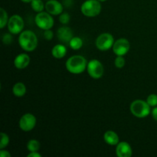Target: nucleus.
<instances>
[{
  "instance_id": "f257e3e1",
  "label": "nucleus",
  "mask_w": 157,
  "mask_h": 157,
  "mask_svg": "<svg viewBox=\"0 0 157 157\" xmlns=\"http://www.w3.org/2000/svg\"><path fill=\"white\" fill-rule=\"evenodd\" d=\"M87 61L84 56L79 55H73L66 61L65 67L67 71L73 75H80L87 70Z\"/></svg>"
},
{
  "instance_id": "f03ea898",
  "label": "nucleus",
  "mask_w": 157,
  "mask_h": 157,
  "mask_svg": "<svg viewBox=\"0 0 157 157\" xmlns=\"http://www.w3.org/2000/svg\"><path fill=\"white\" fill-rule=\"evenodd\" d=\"M18 44L20 47L25 52H33L38 47V37L32 31H22L18 37Z\"/></svg>"
},
{
  "instance_id": "7ed1b4c3",
  "label": "nucleus",
  "mask_w": 157,
  "mask_h": 157,
  "mask_svg": "<svg viewBox=\"0 0 157 157\" xmlns=\"http://www.w3.org/2000/svg\"><path fill=\"white\" fill-rule=\"evenodd\" d=\"M147 101L135 100L131 103L130 107V112L137 118H145L150 114L151 108Z\"/></svg>"
},
{
  "instance_id": "20e7f679",
  "label": "nucleus",
  "mask_w": 157,
  "mask_h": 157,
  "mask_svg": "<svg viewBox=\"0 0 157 157\" xmlns=\"http://www.w3.org/2000/svg\"><path fill=\"white\" fill-rule=\"evenodd\" d=\"M101 2L98 0H86L82 3L81 11L82 14L88 18L96 17L101 13Z\"/></svg>"
},
{
  "instance_id": "39448f33",
  "label": "nucleus",
  "mask_w": 157,
  "mask_h": 157,
  "mask_svg": "<svg viewBox=\"0 0 157 157\" xmlns=\"http://www.w3.org/2000/svg\"><path fill=\"white\" fill-rule=\"evenodd\" d=\"M35 22L36 25L42 30L51 29L55 24L52 15H51L48 12H44V11L39 12V13H37L35 17Z\"/></svg>"
},
{
  "instance_id": "423d86ee",
  "label": "nucleus",
  "mask_w": 157,
  "mask_h": 157,
  "mask_svg": "<svg viewBox=\"0 0 157 157\" xmlns=\"http://www.w3.org/2000/svg\"><path fill=\"white\" fill-rule=\"evenodd\" d=\"M114 41V38L111 34L108 32H104V33L101 34L97 38L95 41V45L97 48L99 49L100 51L105 52L113 48Z\"/></svg>"
},
{
  "instance_id": "0eeeda50",
  "label": "nucleus",
  "mask_w": 157,
  "mask_h": 157,
  "mask_svg": "<svg viewBox=\"0 0 157 157\" xmlns=\"http://www.w3.org/2000/svg\"><path fill=\"white\" fill-rule=\"evenodd\" d=\"M87 71L93 79H100L104 74V65L98 60L92 59L87 63Z\"/></svg>"
},
{
  "instance_id": "6e6552de",
  "label": "nucleus",
  "mask_w": 157,
  "mask_h": 157,
  "mask_svg": "<svg viewBox=\"0 0 157 157\" xmlns=\"http://www.w3.org/2000/svg\"><path fill=\"white\" fill-rule=\"evenodd\" d=\"M25 26V22L23 18L19 15H12L9 18V22H8L7 27L8 30L12 35H18L23 31Z\"/></svg>"
},
{
  "instance_id": "1a4fd4ad",
  "label": "nucleus",
  "mask_w": 157,
  "mask_h": 157,
  "mask_svg": "<svg viewBox=\"0 0 157 157\" xmlns=\"http://www.w3.org/2000/svg\"><path fill=\"white\" fill-rule=\"evenodd\" d=\"M37 120L35 115L31 113H26L20 118L18 125L22 131L29 132L33 130L36 126Z\"/></svg>"
},
{
  "instance_id": "9d476101",
  "label": "nucleus",
  "mask_w": 157,
  "mask_h": 157,
  "mask_svg": "<svg viewBox=\"0 0 157 157\" xmlns=\"http://www.w3.org/2000/svg\"><path fill=\"white\" fill-rule=\"evenodd\" d=\"M112 49L117 56H124L130 51V43L127 38H119L114 41Z\"/></svg>"
},
{
  "instance_id": "9b49d317",
  "label": "nucleus",
  "mask_w": 157,
  "mask_h": 157,
  "mask_svg": "<svg viewBox=\"0 0 157 157\" xmlns=\"http://www.w3.org/2000/svg\"><path fill=\"white\" fill-rule=\"evenodd\" d=\"M64 6L58 0H48L45 3V10L52 15H60L63 12Z\"/></svg>"
},
{
  "instance_id": "f8f14e48",
  "label": "nucleus",
  "mask_w": 157,
  "mask_h": 157,
  "mask_svg": "<svg viewBox=\"0 0 157 157\" xmlns=\"http://www.w3.org/2000/svg\"><path fill=\"white\" fill-rule=\"evenodd\" d=\"M57 37L61 43L68 44L71 38L74 37L73 31L70 27L63 26V27L59 28L57 31Z\"/></svg>"
},
{
  "instance_id": "ddd939ff",
  "label": "nucleus",
  "mask_w": 157,
  "mask_h": 157,
  "mask_svg": "<svg viewBox=\"0 0 157 157\" xmlns=\"http://www.w3.org/2000/svg\"><path fill=\"white\" fill-rule=\"evenodd\" d=\"M116 154L118 157H130L133 154L131 146L126 141L119 142L116 147Z\"/></svg>"
},
{
  "instance_id": "4468645a",
  "label": "nucleus",
  "mask_w": 157,
  "mask_h": 157,
  "mask_svg": "<svg viewBox=\"0 0 157 157\" xmlns=\"http://www.w3.org/2000/svg\"><path fill=\"white\" fill-rule=\"evenodd\" d=\"M31 61V58L29 55L25 53L19 54L15 57L14 60V65L17 69H25L29 65Z\"/></svg>"
},
{
  "instance_id": "2eb2a0df",
  "label": "nucleus",
  "mask_w": 157,
  "mask_h": 157,
  "mask_svg": "<svg viewBox=\"0 0 157 157\" xmlns=\"http://www.w3.org/2000/svg\"><path fill=\"white\" fill-rule=\"evenodd\" d=\"M104 140L108 145L117 146L120 142L119 136L117 133L113 130H107L104 134Z\"/></svg>"
},
{
  "instance_id": "dca6fc26",
  "label": "nucleus",
  "mask_w": 157,
  "mask_h": 157,
  "mask_svg": "<svg viewBox=\"0 0 157 157\" xmlns=\"http://www.w3.org/2000/svg\"><path fill=\"white\" fill-rule=\"evenodd\" d=\"M67 48L62 44H58L53 47L52 50V55L56 59H61L67 54Z\"/></svg>"
},
{
  "instance_id": "f3484780",
  "label": "nucleus",
  "mask_w": 157,
  "mask_h": 157,
  "mask_svg": "<svg viewBox=\"0 0 157 157\" xmlns=\"http://www.w3.org/2000/svg\"><path fill=\"white\" fill-rule=\"evenodd\" d=\"M12 93L17 98H21L26 94V86L22 82H17L12 87Z\"/></svg>"
},
{
  "instance_id": "a211bd4d",
  "label": "nucleus",
  "mask_w": 157,
  "mask_h": 157,
  "mask_svg": "<svg viewBox=\"0 0 157 157\" xmlns=\"http://www.w3.org/2000/svg\"><path fill=\"white\" fill-rule=\"evenodd\" d=\"M83 44L84 43H83L82 38H80V37H73L70 41V42L68 43L69 47L75 51L81 49L82 48Z\"/></svg>"
},
{
  "instance_id": "6ab92c4d",
  "label": "nucleus",
  "mask_w": 157,
  "mask_h": 157,
  "mask_svg": "<svg viewBox=\"0 0 157 157\" xmlns=\"http://www.w3.org/2000/svg\"><path fill=\"white\" fill-rule=\"evenodd\" d=\"M44 0H32L31 2V7L37 13H39L44 11L45 9V4L43 2Z\"/></svg>"
},
{
  "instance_id": "aec40b11",
  "label": "nucleus",
  "mask_w": 157,
  "mask_h": 157,
  "mask_svg": "<svg viewBox=\"0 0 157 157\" xmlns=\"http://www.w3.org/2000/svg\"><path fill=\"white\" fill-rule=\"evenodd\" d=\"M8 13L3 8L0 9V29H4L9 22Z\"/></svg>"
},
{
  "instance_id": "412c9836",
  "label": "nucleus",
  "mask_w": 157,
  "mask_h": 157,
  "mask_svg": "<svg viewBox=\"0 0 157 157\" xmlns=\"http://www.w3.org/2000/svg\"><path fill=\"white\" fill-rule=\"evenodd\" d=\"M41 147V144H40L39 141L37 140H30L27 144V149L29 152H34V151H38Z\"/></svg>"
},
{
  "instance_id": "4be33fe9",
  "label": "nucleus",
  "mask_w": 157,
  "mask_h": 157,
  "mask_svg": "<svg viewBox=\"0 0 157 157\" xmlns=\"http://www.w3.org/2000/svg\"><path fill=\"white\" fill-rule=\"evenodd\" d=\"M9 144V137L6 133H1V141H0V150L5 149Z\"/></svg>"
},
{
  "instance_id": "5701e85b",
  "label": "nucleus",
  "mask_w": 157,
  "mask_h": 157,
  "mask_svg": "<svg viewBox=\"0 0 157 157\" xmlns=\"http://www.w3.org/2000/svg\"><path fill=\"white\" fill-rule=\"evenodd\" d=\"M147 102L148 103L150 107H156L157 106V94H151L149 95L147 98Z\"/></svg>"
},
{
  "instance_id": "b1692460",
  "label": "nucleus",
  "mask_w": 157,
  "mask_h": 157,
  "mask_svg": "<svg viewBox=\"0 0 157 157\" xmlns=\"http://www.w3.org/2000/svg\"><path fill=\"white\" fill-rule=\"evenodd\" d=\"M126 61L124 56H117L114 60V65L117 68H123L125 66Z\"/></svg>"
},
{
  "instance_id": "393cba45",
  "label": "nucleus",
  "mask_w": 157,
  "mask_h": 157,
  "mask_svg": "<svg viewBox=\"0 0 157 157\" xmlns=\"http://www.w3.org/2000/svg\"><path fill=\"white\" fill-rule=\"evenodd\" d=\"M71 16L67 12H64V13H61L59 15V21L63 25H67L68 24L69 21H70Z\"/></svg>"
},
{
  "instance_id": "a878e982",
  "label": "nucleus",
  "mask_w": 157,
  "mask_h": 157,
  "mask_svg": "<svg viewBox=\"0 0 157 157\" xmlns=\"http://www.w3.org/2000/svg\"><path fill=\"white\" fill-rule=\"evenodd\" d=\"M12 33H6L2 36V42L4 44H10L13 41V38H12Z\"/></svg>"
},
{
  "instance_id": "bb28decb",
  "label": "nucleus",
  "mask_w": 157,
  "mask_h": 157,
  "mask_svg": "<svg viewBox=\"0 0 157 157\" xmlns=\"http://www.w3.org/2000/svg\"><path fill=\"white\" fill-rule=\"evenodd\" d=\"M43 35H44V39L47 40V41H51L54 38V32L51 29L44 30V34Z\"/></svg>"
},
{
  "instance_id": "cd10ccee",
  "label": "nucleus",
  "mask_w": 157,
  "mask_h": 157,
  "mask_svg": "<svg viewBox=\"0 0 157 157\" xmlns=\"http://www.w3.org/2000/svg\"><path fill=\"white\" fill-rule=\"evenodd\" d=\"M0 156L1 157H11V154L9 151L5 150L4 149H2L0 150Z\"/></svg>"
},
{
  "instance_id": "c85d7f7f",
  "label": "nucleus",
  "mask_w": 157,
  "mask_h": 157,
  "mask_svg": "<svg viewBox=\"0 0 157 157\" xmlns=\"http://www.w3.org/2000/svg\"><path fill=\"white\" fill-rule=\"evenodd\" d=\"M27 157H41V155L40 154L38 151H34L30 152V153L27 155Z\"/></svg>"
},
{
  "instance_id": "c756f323",
  "label": "nucleus",
  "mask_w": 157,
  "mask_h": 157,
  "mask_svg": "<svg viewBox=\"0 0 157 157\" xmlns=\"http://www.w3.org/2000/svg\"><path fill=\"white\" fill-rule=\"evenodd\" d=\"M151 113H152V117H153V119H154L155 121L157 122V106L156 107H154V108L152 110Z\"/></svg>"
},
{
  "instance_id": "7c9ffc66",
  "label": "nucleus",
  "mask_w": 157,
  "mask_h": 157,
  "mask_svg": "<svg viewBox=\"0 0 157 157\" xmlns=\"http://www.w3.org/2000/svg\"><path fill=\"white\" fill-rule=\"evenodd\" d=\"M20 1L23 2H25V3H31V2H32V0H20Z\"/></svg>"
},
{
  "instance_id": "2f4dec72",
  "label": "nucleus",
  "mask_w": 157,
  "mask_h": 157,
  "mask_svg": "<svg viewBox=\"0 0 157 157\" xmlns=\"http://www.w3.org/2000/svg\"><path fill=\"white\" fill-rule=\"evenodd\" d=\"M99 2H106L107 0H98Z\"/></svg>"
},
{
  "instance_id": "473e14b6",
  "label": "nucleus",
  "mask_w": 157,
  "mask_h": 157,
  "mask_svg": "<svg viewBox=\"0 0 157 157\" xmlns=\"http://www.w3.org/2000/svg\"><path fill=\"white\" fill-rule=\"evenodd\" d=\"M45 1H48V0H45Z\"/></svg>"
}]
</instances>
